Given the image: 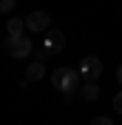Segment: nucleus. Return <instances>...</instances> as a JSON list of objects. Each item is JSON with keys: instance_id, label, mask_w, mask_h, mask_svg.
Returning a JSON list of instances; mask_svg holds the SVG:
<instances>
[{"instance_id": "nucleus-7", "label": "nucleus", "mask_w": 122, "mask_h": 125, "mask_svg": "<svg viewBox=\"0 0 122 125\" xmlns=\"http://www.w3.org/2000/svg\"><path fill=\"white\" fill-rule=\"evenodd\" d=\"M23 29H26V23L20 20V17H11V20H9V26H6L9 37H23Z\"/></svg>"}, {"instance_id": "nucleus-1", "label": "nucleus", "mask_w": 122, "mask_h": 125, "mask_svg": "<svg viewBox=\"0 0 122 125\" xmlns=\"http://www.w3.org/2000/svg\"><path fill=\"white\" fill-rule=\"evenodd\" d=\"M80 71H74V68H57L51 74V83H54V88L57 91H62V94H74L77 91V85H80Z\"/></svg>"}, {"instance_id": "nucleus-2", "label": "nucleus", "mask_w": 122, "mask_h": 125, "mask_svg": "<svg viewBox=\"0 0 122 125\" xmlns=\"http://www.w3.org/2000/svg\"><path fill=\"white\" fill-rule=\"evenodd\" d=\"M102 74V60L94 54L82 57V62H80V77L85 80V83H97V77Z\"/></svg>"}, {"instance_id": "nucleus-10", "label": "nucleus", "mask_w": 122, "mask_h": 125, "mask_svg": "<svg viewBox=\"0 0 122 125\" xmlns=\"http://www.w3.org/2000/svg\"><path fill=\"white\" fill-rule=\"evenodd\" d=\"M91 125H114V119H108V117H97V119H91Z\"/></svg>"}, {"instance_id": "nucleus-5", "label": "nucleus", "mask_w": 122, "mask_h": 125, "mask_svg": "<svg viewBox=\"0 0 122 125\" xmlns=\"http://www.w3.org/2000/svg\"><path fill=\"white\" fill-rule=\"evenodd\" d=\"M48 26H51V17L46 11H31L26 17V29L29 31H48Z\"/></svg>"}, {"instance_id": "nucleus-11", "label": "nucleus", "mask_w": 122, "mask_h": 125, "mask_svg": "<svg viewBox=\"0 0 122 125\" xmlns=\"http://www.w3.org/2000/svg\"><path fill=\"white\" fill-rule=\"evenodd\" d=\"M114 108H116V111H119V114H122V91H119V94H116V97H114Z\"/></svg>"}, {"instance_id": "nucleus-9", "label": "nucleus", "mask_w": 122, "mask_h": 125, "mask_svg": "<svg viewBox=\"0 0 122 125\" xmlns=\"http://www.w3.org/2000/svg\"><path fill=\"white\" fill-rule=\"evenodd\" d=\"M14 9V0H0V14H9Z\"/></svg>"}, {"instance_id": "nucleus-8", "label": "nucleus", "mask_w": 122, "mask_h": 125, "mask_svg": "<svg viewBox=\"0 0 122 125\" xmlns=\"http://www.w3.org/2000/svg\"><path fill=\"white\" fill-rule=\"evenodd\" d=\"M82 97H85L88 102H94V100L99 97V85H97V83H85V85H82Z\"/></svg>"}, {"instance_id": "nucleus-3", "label": "nucleus", "mask_w": 122, "mask_h": 125, "mask_svg": "<svg viewBox=\"0 0 122 125\" xmlns=\"http://www.w3.org/2000/svg\"><path fill=\"white\" fill-rule=\"evenodd\" d=\"M6 51H9V57L23 60V57L31 54V40L29 37H9L6 40Z\"/></svg>"}, {"instance_id": "nucleus-6", "label": "nucleus", "mask_w": 122, "mask_h": 125, "mask_svg": "<svg viewBox=\"0 0 122 125\" xmlns=\"http://www.w3.org/2000/svg\"><path fill=\"white\" fill-rule=\"evenodd\" d=\"M46 77V65H43V62H31L29 68H26V80H29V83H37V80H43Z\"/></svg>"}, {"instance_id": "nucleus-4", "label": "nucleus", "mask_w": 122, "mask_h": 125, "mask_svg": "<svg viewBox=\"0 0 122 125\" xmlns=\"http://www.w3.org/2000/svg\"><path fill=\"white\" fill-rule=\"evenodd\" d=\"M65 46V37H62V31H46V40H43V57H51L57 54L60 48Z\"/></svg>"}]
</instances>
